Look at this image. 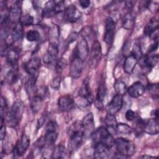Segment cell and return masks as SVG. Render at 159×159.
Wrapping results in <instances>:
<instances>
[{
    "instance_id": "cell-1",
    "label": "cell",
    "mask_w": 159,
    "mask_h": 159,
    "mask_svg": "<svg viewBox=\"0 0 159 159\" xmlns=\"http://www.w3.org/2000/svg\"><path fill=\"white\" fill-rule=\"evenodd\" d=\"M69 150L75 152L81 145L84 136L82 124L79 122L73 124L69 129Z\"/></svg>"
},
{
    "instance_id": "cell-2",
    "label": "cell",
    "mask_w": 159,
    "mask_h": 159,
    "mask_svg": "<svg viewBox=\"0 0 159 159\" xmlns=\"http://www.w3.org/2000/svg\"><path fill=\"white\" fill-rule=\"evenodd\" d=\"M24 111V102L20 99L16 101L6 116L5 120L7 125L11 127L17 125L22 117Z\"/></svg>"
},
{
    "instance_id": "cell-3",
    "label": "cell",
    "mask_w": 159,
    "mask_h": 159,
    "mask_svg": "<svg viewBox=\"0 0 159 159\" xmlns=\"http://www.w3.org/2000/svg\"><path fill=\"white\" fill-rule=\"evenodd\" d=\"M94 144L100 143L110 149L114 145L115 139L111 134L104 127H100L92 133L91 135Z\"/></svg>"
},
{
    "instance_id": "cell-4",
    "label": "cell",
    "mask_w": 159,
    "mask_h": 159,
    "mask_svg": "<svg viewBox=\"0 0 159 159\" xmlns=\"http://www.w3.org/2000/svg\"><path fill=\"white\" fill-rule=\"evenodd\" d=\"M114 145L116 146L117 153L126 158L130 157L136 152L135 143L124 138L119 137L115 139Z\"/></svg>"
},
{
    "instance_id": "cell-5",
    "label": "cell",
    "mask_w": 159,
    "mask_h": 159,
    "mask_svg": "<svg viewBox=\"0 0 159 159\" xmlns=\"http://www.w3.org/2000/svg\"><path fill=\"white\" fill-rule=\"evenodd\" d=\"M30 139L25 134H24L20 140H19L13 148L12 152L14 157H19L22 156L30 145Z\"/></svg>"
},
{
    "instance_id": "cell-6",
    "label": "cell",
    "mask_w": 159,
    "mask_h": 159,
    "mask_svg": "<svg viewBox=\"0 0 159 159\" xmlns=\"http://www.w3.org/2000/svg\"><path fill=\"white\" fill-rule=\"evenodd\" d=\"M123 96L119 94H116L106 106V111L107 114L115 115L121 109L123 106Z\"/></svg>"
},
{
    "instance_id": "cell-7",
    "label": "cell",
    "mask_w": 159,
    "mask_h": 159,
    "mask_svg": "<svg viewBox=\"0 0 159 159\" xmlns=\"http://www.w3.org/2000/svg\"><path fill=\"white\" fill-rule=\"evenodd\" d=\"M115 28L116 23L114 19L111 17H108L106 20L105 34L104 35V41L107 45H111L113 42Z\"/></svg>"
},
{
    "instance_id": "cell-8",
    "label": "cell",
    "mask_w": 159,
    "mask_h": 159,
    "mask_svg": "<svg viewBox=\"0 0 159 159\" xmlns=\"http://www.w3.org/2000/svg\"><path fill=\"white\" fill-rule=\"evenodd\" d=\"M83 61L80 58L73 57L70 66V75L72 78L76 79L81 75L84 67Z\"/></svg>"
},
{
    "instance_id": "cell-9",
    "label": "cell",
    "mask_w": 159,
    "mask_h": 159,
    "mask_svg": "<svg viewBox=\"0 0 159 159\" xmlns=\"http://www.w3.org/2000/svg\"><path fill=\"white\" fill-rule=\"evenodd\" d=\"M21 4V1H16L11 6L8 12L10 22L15 24L19 22L22 17Z\"/></svg>"
},
{
    "instance_id": "cell-10",
    "label": "cell",
    "mask_w": 159,
    "mask_h": 159,
    "mask_svg": "<svg viewBox=\"0 0 159 159\" xmlns=\"http://www.w3.org/2000/svg\"><path fill=\"white\" fill-rule=\"evenodd\" d=\"M74 52L73 57H76L83 61L85 60L89 53V47L87 40L85 39L81 40L77 44Z\"/></svg>"
},
{
    "instance_id": "cell-11",
    "label": "cell",
    "mask_w": 159,
    "mask_h": 159,
    "mask_svg": "<svg viewBox=\"0 0 159 159\" xmlns=\"http://www.w3.org/2000/svg\"><path fill=\"white\" fill-rule=\"evenodd\" d=\"M79 96L85 100L87 104H91L93 102V96L89 86V80L86 78L84 80L81 88L79 90Z\"/></svg>"
},
{
    "instance_id": "cell-12",
    "label": "cell",
    "mask_w": 159,
    "mask_h": 159,
    "mask_svg": "<svg viewBox=\"0 0 159 159\" xmlns=\"http://www.w3.org/2000/svg\"><path fill=\"white\" fill-rule=\"evenodd\" d=\"M84 135L91 136L94 130V120L92 112L88 113L81 122Z\"/></svg>"
},
{
    "instance_id": "cell-13",
    "label": "cell",
    "mask_w": 159,
    "mask_h": 159,
    "mask_svg": "<svg viewBox=\"0 0 159 159\" xmlns=\"http://www.w3.org/2000/svg\"><path fill=\"white\" fill-rule=\"evenodd\" d=\"M102 56V50L101 43L98 41L95 40L92 45L90 65L93 67H95L100 61Z\"/></svg>"
},
{
    "instance_id": "cell-14",
    "label": "cell",
    "mask_w": 159,
    "mask_h": 159,
    "mask_svg": "<svg viewBox=\"0 0 159 159\" xmlns=\"http://www.w3.org/2000/svg\"><path fill=\"white\" fill-rule=\"evenodd\" d=\"M75 105V101L71 96L66 94L61 96L58 100V106L60 111L66 112L70 111Z\"/></svg>"
},
{
    "instance_id": "cell-15",
    "label": "cell",
    "mask_w": 159,
    "mask_h": 159,
    "mask_svg": "<svg viewBox=\"0 0 159 159\" xmlns=\"http://www.w3.org/2000/svg\"><path fill=\"white\" fill-rule=\"evenodd\" d=\"M64 12L65 19L70 22H75L81 17V12L73 4L68 6Z\"/></svg>"
},
{
    "instance_id": "cell-16",
    "label": "cell",
    "mask_w": 159,
    "mask_h": 159,
    "mask_svg": "<svg viewBox=\"0 0 159 159\" xmlns=\"http://www.w3.org/2000/svg\"><path fill=\"white\" fill-rule=\"evenodd\" d=\"M40 59L38 57H34L30 59L25 65V70L29 76H37L38 71L40 67Z\"/></svg>"
},
{
    "instance_id": "cell-17",
    "label": "cell",
    "mask_w": 159,
    "mask_h": 159,
    "mask_svg": "<svg viewBox=\"0 0 159 159\" xmlns=\"http://www.w3.org/2000/svg\"><path fill=\"white\" fill-rule=\"evenodd\" d=\"M58 53V45L56 43L50 42L47 48V52L43 57V61L45 63H51L57 58Z\"/></svg>"
},
{
    "instance_id": "cell-18",
    "label": "cell",
    "mask_w": 159,
    "mask_h": 159,
    "mask_svg": "<svg viewBox=\"0 0 159 159\" xmlns=\"http://www.w3.org/2000/svg\"><path fill=\"white\" fill-rule=\"evenodd\" d=\"M145 90L143 84L140 81H136L127 88V92L129 96L136 98L141 96L145 93Z\"/></svg>"
},
{
    "instance_id": "cell-19",
    "label": "cell",
    "mask_w": 159,
    "mask_h": 159,
    "mask_svg": "<svg viewBox=\"0 0 159 159\" xmlns=\"http://www.w3.org/2000/svg\"><path fill=\"white\" fill-rule=\"evenodd\" d=\"M6 60L8 64L14 69L17 68L18 60L19 58V50L16 48H11L7 50L6 53Z\"/></svg>"
},
{
    "instance_id": "cell-20",
    "label": "cell",
    "mask_w": 159,
    "mask_h": 159,
    "mask_svg": "<svg viewBox=\"0 0 159 159\" xmlns=\"http://www.w3.org/2000/svg\"><path fill=\"white\" fill-rule=\"evenodd\" d=\"M107 95V88L106 85L102 84L98 88V90L97 92L96 99L94 101L95 106L99 109H101L103 107V102L105 101Z\"/></svg>"
},
{
    "instance_id": "cell-21",
    "label": "cell",
    "mask_w": 159,
    "mask_h": 159,
    "mask_svg": "<svg viewBox=\"0 0 159 159\" xmlns=\"http://www.w3.org/2000/svg\"><path fill=\"white\" fill-rule=\"evenodd\" d=\"M109 148L100 143L94 144L93 156L95 158H106L109 157Z\"/></svg>"
},
{
    "instance_id": "cell-22",
    "label": "cell",
    "mask_w": 159,
    "mask_h": 159,
    "mask_svg": "<svg viewBox=\"0 0 159 159\" xmlns=\"http://www.w3.org/2000/svg\"><path fill=\"white\" fill-rule=\"evenodd\" d=\"M159 131L158 119H152L146 122L144 132L149 135H157Z\"/></svg>"
},
{
    "instance_id": "cell-23",
    "label": "cell",
    "mask_w": 159,
    "mask_h": 159,
    "mask_svg": "<svg viewBox=\"0 0 159 159\" xmlns=\"http://www.w3.org/2000/svg\"><path fill=\"white\" fill-rule=\"evenodd\" d=\"M138 60L130 53L129 54L124 61V70L126 73L130 74L134 70Z\"/></svg>"
},
{
    "instance_id": "cell-24",
    "label": "cell",
    "mask_w": 159,
    "mask_h": 159,
    "mask_svg": "<svg viewBox=\"0 0 159 159\" xmlns=\"http://www.w3.org/2000/svg\"><path fill=\"white\" fill-rule=\"evenodd\" d=\"M159 25L158 20L155 18L151 19L148 23L146 24L144 28V34L146 36L150 37L152 36L156 30H158Z\"/></svg>"
},
{
    "instance_id": "cell-25",
    "label": "cell",
    "mask_w": 159,
    "mask_h": 159,
    "mask_svg": "<svg viewBox=\"0 0 159 159\" xmlns=\"http://www.w3.org/2000/svg\"><path fill=\"white\" fill-rule=\"evenodd\" d=\"M30 106L33 113H37L42 107L43 99L40 95H34L30 98Z\"/></svg>"
},
{
    "instance_id": "cell-26",
    "label": "cell",
    "mask_w": 159,
    "mask_h": 159,
    "mask_svg": "<svg viewBox=\"0 0 159 159\" xmlns=\"http://www.w3.org/2000/svg\"><path fill=\"white\" fill-rule=\"evenodd\" d=\"M11 37L14 42H18L22 40L24 37L23 25L18 22L14 25L11 31Z\"/></svg>"
},
{
    "instance_id": "cell-27",
    "label": "cell",
    "mask_w": 159,
    "mask_h": 159,
    "mask_svg": "<svg viewBox=\"0 0 159 159\" xmlns=\"http://www.w3.org/2000/svg\"><path fill=\"white\" fill-rule=\"evenodd\" d=\"M143 65L145 66L151 68L155 66L158 61V55L147 53L143 58Z\"/></svg>"
},
{
    "instance_id": "cell-28",
    "label": "cell",
    "mask_w": 159,
    "mask_h": 159,
    "mask_svg": "<svg viewBox=\"0 0 159 159\" xmlns=\"http://www.w3.org/2000/svg\"><path fill=\"white\" fill-rule=\"evenodd\" d=\"M135 23V16L131 12H129L124 17L122 20V27L126 30H130L133 28Z\"/></svg>"
},
{
    "instance_id": "cell-29",
    "label": "cell",
    "mask_w": 159,
    "mask_h": 159,
    "mask_svg": "<svg viewBox=\"0 0 159 159\" xmlns=\"http://www.w3.org/2000/svg\"><path fill=\"white\" fill-rule=\"evenodd\" d=\"M58 137V133L56 129L45 130V134L44 136V142L48 145L53 144Z\"/></svg>"
},
{
    "instance_id": "cell-30",
    "label": "cell",
    "mask_w": 159,
    "mask_h": 159,
    "mask_svg": "<svg viewBox=\"0 0 159 159\" xmlns=\"http://www.w3.org/2000/svg\"><path fill=\"white\" fill-rule=\"evenodd\" d=\"M104 122L108 129V130H112L114 133H116V127L117 125V122L115 115L107 114L105 117Z\"/></svg>"
},
{
    "instance_id": "cell-31",
    "label": "cell",
    "mask_w": 159,
    "mask_h": 159,
    "mask_svg": "<svg viewBox=\"0 0 159 159\" xmlns=\"http://www.w3.org/2000/svg\"><path fill=\"white\" fill-rule=\"evenodd\" d=\"M55 2L53 1H47L42 10V15L43 17H49L52 14H54V7Z\"/></svg>"
},
{
    "instance_id": "cell-32",
    "label": "cell",
    "mask_w": 159,
    "mask_h": 159,
    "mask_svg": "<svg viewBox=\"0 0 159 159\" xmlns=\"http://www.w3.org/2000/svg\"><path fill=\"white\" fill-rule=\"evenodd\" d=\"M114 88L117 94L124 95L127 93V87L126 84L120 80H117L114 84Z\"/></svg>"
},
{
    "instance_id": "cell-33",
    "label": "cell",
    "mask_w": 159,
    "mask_h": 159,
    "mask_svg": "<svg viewBox=\"0 0 159 159\" xmlns=\"http://www.w3.org/2000/svg\"><path fill=\"white\" fill-rule=\"evenodd\" d=\"M132 129L130 126L124 123L117 124L116 127V134L120 135H129L132 133Z\"/></svg>"
},
{
    "instance_id": "cell-34",
    "label": "cell",
    "mask_w": 159,
    "mask_h": 159,
    "mask_svg": "<svg viewBox=\"0 0 159 159\" xmlns=\"http://www.w3.org/2000/svg\"><path fill=\"white\" fill-rule=\"evenodd\" d=\"M66 154V150L64 146L59 145L57 146L52 152V158H65Z\"/></svg>"
},
{
    "instance_id": "cell-35",
    "label": "cell",
    "mask_w": 159,
    "mask_h": 159,
    "mask_svg": "<svg viewBox=\"0 0 159 159\" xmlns=\"http://www.w3.org/2000/svg\"><path fill=\"white\" fill-rule=\"evenodd\" d=\"M36 79H37V76H30L29 78L28 79V80L25 83L26 91L29 95L32 94L35 91Z\"/></svg>"
},
{
    "instance_id": "cell-36",
    "label": "cell",
    "mask_w": 159,
    "mask_h": 159,
    "mask_svg": "<svg viewBox=\"0 0 159 159\" xmlns=\"http://www.w3.org/2000/svg\"><path fill=\"white\" fill-rule=\"evenodd\" d=\"M1 108H0V119L1 120H4L6 115L8 113V107H7V104L6 102V99L3 97H1V102H0Z\"/></svg>"
},
{
    "instance_id": "cell-37",
    "label": "cell",
    "mask_w": 159,
    "mask_h": 159,
    "mask_svg": "<svg viewBox=\"0 0 159 159\" xmlns=\"http://www.w3.org/2000/svg\"><path fill=\"white\" fill-rule=\"evenodd\" d=\"M131 55L134 56L138 60H140L142 57V52L140 45L139 43L136 42L133 46L132 50L130 53Z\"/></svg>"
},
{
    "instance_id": "cell-38",
    "label": "cell",
    "mask_w": 159,
    "mask_h": 159,
    "mask_svg": "<svg viewBox=\"0 0 159 159\" xmlns=\"http://www.w3.org/2000/svg\"><path fill=\"white\" fill-rule=\"evenodd\" d=\"M146 122L145 120L142 119H139L136 123V126L135 128V132L137 135L139 136L144 132V129L145 126Z\"/></svg>"
},
{
    "instance_id": "cell-39",
    "label": "cell",
    "mask_w": 159,
    "mask_h": 159,
    "mask_svg": "<svg viewBox=\"0 0 159 159\" xmlns=\"http://www.w3.org/2000/svg\"><path fill=\"white\" fill-rule=\"evenodd\" d=\"M26 39L29 42H35L40 39V33L36 30H30L26 34Z\"/></svg>"
},
{
    "instance_id": "cell-40",
    "label": "cell",
    "mask_w": 159,
    "mask_h": 159,
    "mask_svg": "<svg viewBox=\"0 0 159 159\" xmlns=\"http://www.w3.org/2000/svg\"><path fill=\"white\" fill-rule=\"evenodd\" d=\"M6 80L7 82L9 84L15 83L17 80V74L16 72V69L12 68V70L9 71L6 75Z\"/></svg>"
},
{
    "instance_id": "cell-41",
    "label": "cell",
    "mask_w": 159,
    "mask_h": 159,
    "mask_svg": "<svg viewBox=\"0 0 159 159\" xmlns=\"http://www.w3.org/2000/svg\"><path fill=\"white\" fill-rule=\"evenodd\" d=\"M34 17L29 14H26L24 16H22V17L20 19L19 22L24 26H28L31 25L34 23Z\"/></svg>"
},
{
    "instance_id": "cell-42",
    "label": "cell",
    "mask_w": 159,
    "mask_h": 159,
    "mask_svg": "<svg viewBox=\"0 0 159 159\" xmlns=\"http://www.w3.org/2000/svg\"><path fill=\"white\" fill-rule=\"evenodd\" d=\"M65 2L63 1H60L58 2H55V5L54 7V14H58L61 13L62 12L65 11Z\"/></svg>"
},
{
    "instance_id": "cell-43",
    "label": "cell",
    "mask_w": 159,
    "mask_h": 159,
    "mask_svg": "<svg viewBox=\"0 0 159 159\" xmlns=\"http://www.w3.org/2000/svg\"><path fill=\"white\" fill-rule=\"evenodd\" d=\"M65 66V63L64 60H63V59L58 60L56 63V66H55L57 72L58 73H61L63 71Z\"/></svg>"
},
{
    "instance_id": "cell-44",
    "label": "cell",
    "mask_w": 159,
    "mask_h": 159,
    "mask_svg": "<svg viewBox=\"0 0 159 159\" xmlns=\"http://www.w3.org/2000/svg\"><path fill=\"white\" fill-rule=\"evenodd\" d=\"M135 114L131 109L127 110L125 114V117L128 121L133 120L135 119Z\"/></svg>"
},
{
    "instance_id": "cell-45",
    "label": "cell",
    "mask_w": 159,
    "mask_h": 159,
    "mask_svg": "<svg viewBox=\"0 0 159 159\" xmlns=\"http://www.w3.org/2000/svg\"><path fill=\"white\" fill-rule=\"evenodd\" d=\"M158 39H157V40H155L154 43L150 45V47L148 48V52H147V53H153L154 51H155L158 48Z\"/></svg>"
},
{
    "instance_id": "cell-46",
    "label": "cell",
    "mask_w": 159,
    "mask_h": 159,
    "mask_svg": "<svg viewBox=\"0 0 159 159\" xmlns=\"http://www.w3.org/2000/svg\"><path fill=\"white\" fill-rule=\"evenodd\" d=\"M6 125L4 123L1 124L0 127V139L1 140H3L6 137Z\"/></svg>"
},
{
    "instance_id": "cell-47",
    "label": "cell",
    "mask_w": 159,
    "mask_h": 159,
    "mask_svg": "<svg viewBox=\"0 0 159 159\" xmlns=\"http://www.w3.org/2000/svg\"><path fill=\"white\" fill-rule=\"evenodd\" d=\"M60 78L59 76H57V77H55L52 80V86L53 88L57 89V88H58V87L60 86Z\"/></svg>"
},
{
    "instance_id": "cell-48",
    "label": "cell",
    "mask_w": 159,
    "mask_h": 159,
    "mask_svg": "<svg viewBox=\"0 0 159 159\" xmlns=\"http://www.w3.org/2000/svg\"><path fill=\"white\" fill-rule=\"evenodd\" d=\"M79 4L82 8L86 9L91 4V1L89 0H80Z\"/></svg>"
},
{
    "instance_id": "cell-49",
    "label": "cell",
    "mask_w": 159,
    "mask_h": 159,
    "mask_svg": "<svg viewBox=\"0 0 159 159\" xmlns=\"http://www.w3.org/2000/svg\"><path fill=\"white\" fill-rule=\"evenodd\" d=\"M45 118L43 116L38 119L37 122V127H36L37 130H39L40 128H41L43 126V125L45 123Z\"/></svg>"
},
{
    "instance_id": "cell-50",
    "label": "cell",
    "mask_w": 159,
    "mask_h": 159,
    "mask_svg": "<svg viewBox=\"0 0 159 159\" xmlns=\"http://www.w3.org/2000/svg\"><path fill=\"white\" fill-rule=\"evenodd\" d=\"M125 6L128 9H130V8H132L133 7L134 4L135 3V1H125Z\"/></svg>"
},
{
    "instance_id": "cell-51",
    "label": "cell",
    "mask_w": 159,
    "mask_h": 159,
    "mask_svg": "<svg viewBox=\"0 0 159 159\" xmlns=\"http://www.w3.org/2000/svg\"><path fill=\"white\" fill-rule=\"evenodd\" d=\"M153 112H154V117L155 119H158V109H155L154 111H153Z\"/></svg>"
},
{
    "instance_id": "cell-52",
    "label": "cell",
    "mask_w": 159,
    "mask_h": 159,
    "mask_svg": "<svg viewBox=\"0 0 159 159\" xmlns=\"http://www.w3.org/2000/svg\"><path fill=\"white\" fill-rule=\"evenodd\" d=\"M142 158H157V157H152V156H148V155H143V156H142L141 157Z\"/></svg>"
}]
</instances>
